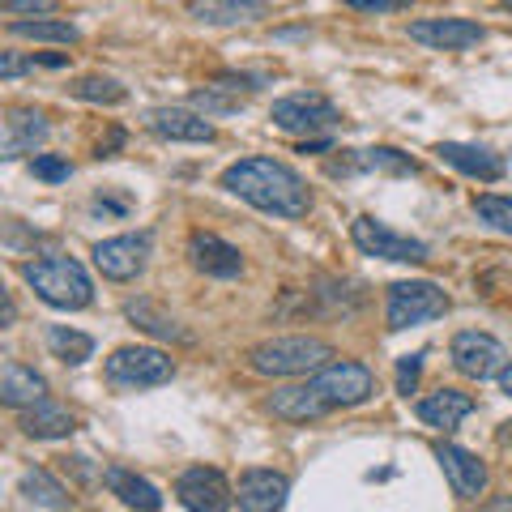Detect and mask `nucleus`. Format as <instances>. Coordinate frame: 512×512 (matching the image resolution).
<instances>
[{"label": "nucleus", "mask_w": 512, "mask_h": 512, "mask_svg": "<svg viewBox=\"0 0 512 512\" xmlns=\"http://www.w3.org/2000/svg\"><path fill=\"white\" fill-rule=\"evenodd\" d=\"M69 64V52H52V56H18V52H0V77L13 82L30 69H64Z\"/></svg>", "instance_id": "obj_31"}, {"label": "nucleus", "mask_w": 512, "mask_h": 512, "mask_svg": "<svg viewBox=\"0 0 512 512\" xmlns=\"http://www.w3.org/2000/svg\"><path fill=\"white\" fill-rule=\"evenodd\" d=\"M30 171H35L39 180H47V184H64V180L73 175L69 158H60V154H35V163H30Z\"/></svg>", "instance_id": "obj_33"}, {"label": "nucleus", "mask_w": 512, "mask_h": 512, "mask_svg": "<svg viewBox=\"0 0 512 512\" xmlns=\"http://www.w3.org/2000/svg\"><path fill=\"white\" fill-rule=\"evenodd\" d=\"M43 342H47V350H52L60 363H69V367H82L94 355V338H90V333L69 329V325H47Z\"/></svg>", "instance_id": "obj_29"}, {"label": "nucleus", "mask_w": 512, "mask_h": 512, "mask_svg": "<svg viewBox=\"0 0 512 512\" xmlns=\"http://www.w3.org/2000/svg\"><path fill=\"white\" fill-rule=\"evenodd\" d=\"M103 483L111 487V495H116L124 508H141V512H158V508H163V495H158V487L150 483V478H141V474L124 470V466H107Z\"/></svg>", "instance_id": "obj_23"}, {"label": "nucleus", "mask_w": 512, "mask_h": 512, "mask_svg": "<svg viewBox=\"0 0 512 512\" xmlns=\"http://www.w3.org/2000/svg\"><path fill=\"white\" fill-rule=\"evenodd\" d=\"M146 128L163 141H205V146H210V141L218 137L210 120H201L197 111H184V107H150Z\"/></svg>", "instance_id": "obj_17"}, {"label": "nucleus", "mask_w": 512, "mask_h": 512, "mask_svg": "<svg viewBox=\"0 0 512 512\" xmlns=\"http://www.w3.org/2000/svg\"><path fill=\"white\" fill-rule=\"evenodd\" d=\"M9 39H30V43H77L82 39V30H77L73 22H60V18H9Z\"/></svg>", "instance_id": "obj_28"}, {"label": "nucleus", "mask_w": 512, "mask_h": 512, "mask_svg": "<svg viewBox=\"0 0 512 512\" xmlns=\"http://www.w3.org/2000/svg\"><path fill=\"white\" fill-rule=\"evenodd\" d=\"M124 86L116 82V77H99V73H90L82 77V82H73V99H82V103H103V107H116L124 103Z\"/></svg>", "instance_id": "obj_30"}, {"label": "nucleus", "mask_w": 512, "mask_h": 512, "mask_svg": "<svg viewBox=\"0 0 512 512\" xmlns=\"http://www.w3.org/2000/svg\"><path fill=\"white\" fill-rule=\"evenodd\" d=\"M406 35L414 43L431 47V52H466V47H478L487 39V30L470 18H423V22H410Z\"/></svg>", "instance_id": "obj_12"}, {"label": "nucleus", "mask_w": 512, "mask_h": 512, "mask_svg": "<svg viewBox=\"0 0 512 512\" xmlns=\"http://www.w3.org/2000/svg\"><path fill=\"white\" fill-rule=\"evenodd\" d=\"M448 308L453 303H448V295L436 282H393L389 299H384V325L402 333L414 325H427V320H440Z\"/></svg>", "instance_id": "obj_4"}, {"label": "nucleus", "mask_w": 512, "mask_h": 512, "mask_svg": "<svg viewBox=\"0 0 512 512\" xmlns=\"http://www.w3.org/2000/svg\"><path fill=\"white\" fill-rule=\"evenodd\" d=\"M436 461L444 466V478L453 483V491L461 500H478L487 491V466L478 461L470 448L461 444H436Z\"/></svg>", "instance_id": "obj_16"}, {"label": "nucleus", "mask_w": 512, "mask_h": 512, "mask_svg": "<svg viewBox=\"0 0 512 512\" xmlns=\"http://www.w3.org/2000/svg\"><path fill=\"white\" fill-rule=\"evenodd\" d=\"M124 316L133 320L137 329H146L150 338H158V342H180V346H192V342H197V338H192V333L180 325V320H175L171 312L158 308L154 299H128V303H124Z\"/></svg>", "instance_id": "obj_22"}, {"label": "nucleus", "mask_w": 512, "mask_h": 512, "mask_svg": "<svg viewBox=\"0 0 512 512\" xmlns=\"http://www.w3.org/2000/svg\"><path fill=\"white\" fill-rule=\"evenodd\" d=\"M286 495H291V478L278 474V470H261L252 466L239 474V491H235V504L244 512H274L286 504Z\"/></svg>", "instance_id": "obj_15"}, {"label": "nucleus", "mask_w": 512, "mask_h": 512, "mask_svg": "<svg viewBox=\"0 0 512 512\" xmlns=\"http://www.w3.org/2000/svg\"><path fill=\"white\" fill-rule=\"evenodd\" d=\"M470 414H474V397L461 393V389H436L419 402V419L436 431H453V427L466 423Z\"/></svg>", "instance_id": "obj_21"}, {"label": "nucleus", "mask_w": 512, "mask_h": 512, "mask_svg": "<svg viewBox=\"0 0 512 512\" xmlns=\"http://www.w3.org/2000/svg\"><path fill=\"white\" fill-rule=\"evenodd\" d=\"M18 495H22V504L26 508H73V495L69 487L60 483V478H52L47 470H26L18 478Z\"/></svg>", "instance_id": "obj_27"}, {"label": "nucleus", "mask_w": 512, "mask_h": 512, "mask_svg": "<svg viewBox=\"0 0 512 512\" xmlns=\"http://www.w3.org/2000/svg\"><path fill=\"white\" fill-rule=\"evenodd\" d=\"M222 188L231 192V197L248 201L252 210L261 214H274V218H303L312 210V192L303 184V175L295 167L278 163V158H239L222 171Z\"/></svg>", "instance_id": "obj_1"}, {"label": "nucleus", "mask_w": 512, "mask_h": 512, "mask_svg": "<svg viewBox=\"0 0 512 512\" xmlns=\"http://www.w3.org/2000/svg\"><path fill=\"white\" fill-rule=\"evenodd\" d=\"M346 5L359 13H397V9H410V0H346Z\"/></svg>", "instance_id": "obj_36"}, {"label": "nucleus", "mask_w": 512, "mask_h": 512, "mask_svg": "<svg viewBox=\"0 0 512 512\" xmlns=\"http://www.w3.org/2000/svg\"><path fill=\"white\" fill-rule=\"evenodd\" d=\"M94 269L111 282H133L141 269L150 261V235L137 231V235H111L103 244H94Z\"/></svg>", "instance_id": "obj_10"}, {"label": "nucleus", "mask_w": 512, "mask_h": 512, "mask_svg": "<svg viewBox=\"0 0 512 512\" xmlns=\"http://www.w3.org/2000/svg\"><path fill=\"white\" fill-rule=\"evenodd\" d=\"M423 350H419V355H402V359H397V393H402V397H410L414 389H419V376H423Z\"/></svg>", "instance_id": "obj_34"}, {"label": "nucleus", "mask_w": 512, "mask_h": 512, "mask_svg": "<svg viewBox=\"0 0 512 512\" xmlns=\"http://www.w3.org/2000/svg\"><path fill=\"white\" fill-rule=\"evenodd\" d=\"M192 107H201L205 116H210V111H235V107H239V99H222L218 86H205V90L192 94Z\"/></svg>", "instance_id": "obj_35"}, {"label": "nucleus", "mask_w": 512, "mask_h": 512, "mask_svg": "<svg viewBox=\"0 0 512 512\" xmlns=\"http://www.w3.org/2000/svg\"><path fill=\"white\" fill-rule=\"evenodd\" d=\"M359 171H389V175H414V158L393 146L372 150H342V158L329 163V175H359Z\"/></svg>", "instance_id": "obj_18"}, {"label": "nucleus", "mask_w": 512, "mask_h": 512, "mask_svg": "<svg viewBox=\"0 0 512 512\" xmlns=\"http://www.w3.org/2000/svg\"><path fill=\"white\" fill-rule=\"evenodd\" d=\"M329 359H333V346L325 338H308V333L269 338L248 350V367L256 376H312Z\"/></svg>", "instance_id": "obj_3"}, {"label": "nucleus", "mask_w": 512, "mask_h": 512, "mask_svg": "<svg viewBox=\"0 0 512 512\" xmlns=\"http://www.w3.org/2000/svg\"><path fill=\"white\" fill-rule=\"evenodd\" d=\"M13 320H18V303H13V295H5V320H0V325H13Z\"/></svg>", "instance_id": "obj_39"}, {"label": "nucleus", "mask_w": 512, "mask_h": 512, "mask_svg": "<svg viewBox=\"0 0 512 512\" xmlns=\"http://www.w3.org/2000/svg\"><path fill=\"white\" fill-rule=\"evenodd\" d=\"M171 376H175V363L158 346H120V350H111V359H107V380L128 393L158 389V384H167Z\"/></svg>", "instance_id": "obj_5"}, {"label": "nucleus", "mask_w": 512, "mask_h": 512, "mask_svg": "<svg viewBox=\"0 0 512 512\" xmlns=\"http://www.w3.org/2000/svg\"><path fill=\"white\" fill-rule=\"evenodd\" d=\"M39 397H47V380L35 372V367L9 359L5 372H0V402L9 410H22V406H35Z\"/></svg>", "instance_id": "obj_25"}, {"label": "nucleus", "mask_w": 512, "mask_h": 512, "mask_svg": "<svg viewBox=\"0 0 512 512\" xmlns=\"http://www.w3.org/2000/svg\"><path fill=\"white\" fill-rule=\"evenodd\" d=\"M269 410L278 414V419L286 423H308V419H320V414H329L333 406L308 384H291V389H278L274 397H269Z\"/></svg>", "instance_id": "obj_26"}, {"label": "nucleus", "mask_w": 512, "mask_h": 512, "mask_svg": "<svg viewBox=\"0 0 512 512\" xmlns=\"http://www.w3.org/2000/svg\"><path fill=\"white\" fill-rule=\"evenodd\" d=\"M269 120H274V128H282V133L312 137V133H329V128H338L342 111H338L333 99H325V94L299 90V94H286V99H278L274 107H269Z\"/></svg>", "instance_id": "obj_6"}, {"label": "nucleus", "mask_w": 512, "mask_h": 512, "mask_svg": "<svg viewBox=\"0 0 512 512\" xmlns=\"http://www.w3.org/2000/svg\"><path fill=\"white\" fill-rule=\"evenodd\" d=\"M436 154L453 171L474 175V180H500V175H504V163L491 150H483V146H466V141H440Z\"/></svg>", "instance_id": "obj_24"}, {"label": "nucleus", "mask_w": 512, "mask_h": 512, "mask_svg": "<svg viewBox=\"0 0 512 512\" xmlns=\"http://www.w3.org/2000/svg\"><path fill=\"white\" fill-rule=\"evenodd\" d=\"M175 495L180 504L192 508V512H227L235 504V491L227 483L222 470H210V466H192L175 478Z\"/></svg>", "instance_id": "obj_11"}, {"label": "nucleus", "mask_w": 512, "mask_h": 512, "mask_svg": "<svg viewBox=\"0 0 512 512\" xmlns=\"http://www.w3.org/2000/svg\"><path fill=\"white\" fill-rule=\"evenodd\" d=\"M18 427H22V436H30V440H60V436H73L77 419H73V414L64 410V406L39 397L35 406H22Z\"/></svg>", "instance_id": "obj_20"}, {"label": "nucleus", "mask_w": 512, "mask_h": 512, "mask_svg": "<svg viewBox=\"0 0 512 512\" xmlns=\"http://www.w3.org/2000/svg\"><path fill=\"white\" fill-rule=\"evenodd\" d=\"M500 393H504V397H512V363H504V367H500Z\"/></svg>", "instance_id": "obj_38"}, {"label": "nucleus", "mask_w": 512, "mask_h": 512, "mask_svg": "<svg viewBox=\"0 0 512 512\" xmlns=\"http://www.w3.org/2000/svg\"><path fill=\"white\" fill-rule=\"evenodd\" d=\"M448 359L461 376L470 380H487V376H500V367L508 359V350L500 338H491V333H478V329H461L453 342H448Z\"/></svg>", "instance_id": "obj_9"}, {"label": "nucleus", "mask_w": 512, "mask_h": 512, "mask_svg": "<svg viewBox=\"0 0 512 512\" xmlns=\"http://www.w3.org/2000/svg\"><path fill=\"white\" fill-rule=\"evenodd\" d=\"M184 9L192 22H205V26H248L269 13L265 0H188Z\"/></svg>", "instance_id": "obj_19"}, {"label": "nucleus", "mask_w": 512, "mask_h": 512, "mask_svg": "<svg viewBox=\"0 0 512 512\" xmlns=\"http://www.w3.org/2000/svg\"><path fill=\"white\" fill-rule=\"evenodd\" d=\"M52 9H56V0H5V13H13V18H18V13L35 18V13H52Z\"/></svg>", "instance_id": "obj_37"}, {"label": "nucleus", "mask_w": 512, "mask_h": 512, "mask_svg": "<svg viewBox=\"0 0 512 512\" xmlns=\"http://www.w3.org/2000/svg\"><path fill=\"white\" fill-rule=\"evenodd\" d=\"M474 214H478V222H487L491 231H500V235H512V201L508 197H478L474 201Z\"/></svg>", "instance_id": "obj_32"}, {"label": "nucleus", "mask_w": 512, "mask_h": 512, "mask_svg": "<svg viewBox=\"0 0 512 512\" xmlns=\"http://www.w3.org/2000/svg\"><path fill=\"white\" fill-rule=\"evenodd\" d=\"M504 5H508V9H512V0H504Z\"/></svg>", "instance_id": "obj_40"}, {"label": "nucleus", "mask_w": 512, "mask_h": 512, "mask_svg": "<svg viewBox=\"0 0 512 512\" xmlns=\"http://www.w3.org/2000/svg\"><path fill=\"white\" fill-rule=\"evenodd\" d=\"M350 239H355V248L363 256H380V261H397V265H423L427 261L423 239H410L402 231H393L389 222H380L372 214L350 222Z\"/></svg>", "instance_id": "obj_8"}, {"label": "nucleus", "mask_w": 512, "mask_h": 512, "mask_svg": "<svg viewBox=\"0 0 512 512\" xmlns=\"http://www.w3.org/2000/svg\"><path fill=\"white\" fill-rule=\"evenodd\" d=\"M26 286L35 291L43 303H52L60 312H82L94 303V282L73 256H43V261H26L22 265Z\"/></svg>", "instance_id": "obj_2"}, {"label": "nucleus", "mask_w": 512, "mask_h": 512, "mask_svg": "<svg viewBox=\"0 0 512 512\" xmlns=\"http://www.w3.org/2000/svg\"><path fill=\"white\" fill-rule=\"evenodd\" d=\"M47 133H52V124H47L43 111L35 107H9L5 111V137H0V158L5 163H13V158H22V154H35Z\"/></svg>", "instance_id": "obj_13"}, {"label": "nucleus", "mask_w": 512, "mask_h": 512, "mask_svg": "<svg viewBox=\"0 0 512 512\" xmlns=\"http://www.w3.org/2000/svg\"><path fill=\"white\" fill-rule=\"evenodd\" d=\"M312 389L325 397L333 410H350V406H363L367 397L376 393V376L367 363L355 359H329L325 367L312 372Z\"/></svg>", "instance_id": "obj_7"}, {"label": "nucleus", "mask_w": 512, "mask_h": 512, "mask_svg": "<svg viewBox=\"0 0 512 512\" xmlns=\"http://www.w3.org/2000/svg\"><path fill=\"white\" fill-rule=\"evenodd\" d=\"M188 261L192 269H201L205 278H239L244 274V256L235 244L218 239L214 231H192L188 235Z\"/></svg>", "instance_id": "obj_14"}]
</instances>
